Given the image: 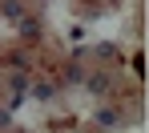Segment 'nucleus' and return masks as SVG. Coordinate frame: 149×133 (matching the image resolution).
<instances>
[{
	"label": "nucleus",
	"mask_w": 149,
	"mask_h": 133,
	"mask_svg": "<svg viewBox=\"0 0 149 133\" xmlns=\"http://www.w3.org/2000/svg\"><path fill=\"white\" fill-rule=\"evenodd\" d=\"M4 125H8V109H0V129H4Z\"/></svg>",
	"instance_id": "obj_5"
},
{
	"label": "nucleus",
	"mask_w": 149,
	"mask_h": 133,
	"mask_svg": "<svg viewBox=\"0 0 149 133\" xmlns=\"http://www.w3.org/2000/svg\"><path fill=\"white\" fill-rule=\"evenodd\" d=\"M4 12H8V16H12V20H24V8H20V4H16V0H8V4H4Z\"/></svg>",
	"instance_id": "obj_3"
},
{
	"label": "nucleus",
	"mask_w": 149,
	"mask_h": 133,
	"mask_svg": "<svg viewBox=\"0 0 149 133\" xmlns=\"http://www.w3.org/2000/svg\"><path fill=\"white\" fill-rule=\"evenodd\" d=\"M20 32H24V36H36V20H32V16H24V24H20Z\"/></svg>",
	"instance_id": "obj_4"
},
{
	"label": "nucleus",
	"mask_w": 149,
	"mask_h": 133,
	"mask_svg": "<svg viewBox=\"0 0 149 133\" xmlns=\"http://www.w3.org/2000/svg\"><path fill=\"white\" fill-rule=\"evenodd\" d=\"M117 121H121L117 109H101V113H97V125H117Z\"/></svg>",
	"instance_id": "obj_1"
},
{
	"label": "nucleus",
	"mask_w": 149,
	"mask_h": 133,
	"mask_svg": "<svg viewBox=\"0 0 149 133\" xmlns=\"http://www.w3.org/2000/svg\"><path fill=\"white\" fill-rule=\"evenodd\" d=\"M32 93H36L40 101H49V97L56 93V89H52V85H45V81H36V85H32Z\"/></svg>",
	"instance_id": "obj_2"
}]
</instances>
